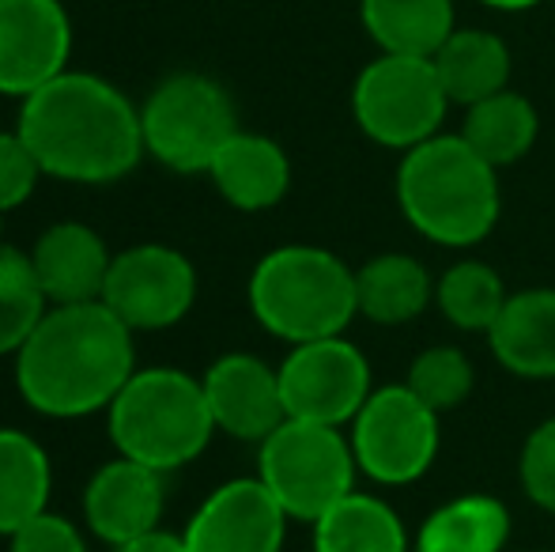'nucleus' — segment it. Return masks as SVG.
Listing matches in <instances>:
<instances>
[{"instance_id": "f257e3e1", "label": "nucleus", "mask_w": 555, "mask_h": 552, "mask_svg": "<svg viewBox=\"0 0 555 552\" xmlns=\"http://www.w3.org/2000/svg\"><path fill=\"white\" fill-rule=\"evenodd\" d=\"M15 133L27 140L42 175L103 185L125 178L144 155L140 111L95 73H61L23 99Z\"/></svg>"}, {"instance_id": "f03ea898", "label": "nucleus", "mask_w": 555, "mask_h": 552, "mask_svg": "<svg viewBox=\"0 0 555 552\" xmlns=\"http://www.w3.org/2000/svg\"><path fill=\"white\" fill-rule=\"evenodd\" d=\"M132 371V330L103 299L50 307L15 352L23 401L61 420L111 409Z\"/></svg>"}, {"instance_id": "7ed1b4c3", "label": "nucleus", "mask_w": 555, "mask_h": 552, "mask_svg": "<svg viewBox=\"0 0 555 552\" xmlns=\"http://www.w3.org/2000/svg\"><path fill=\"white\" fill-rule=\"evenodd\" d=\"M397 205L427 243L465 251L499 223V170L461 133H435L409 147L397 167Z\"/></svg>"}, {"instance_id": "20e7f679", "label": "nucleus", "mask_w": 555, "mask_h": 552, "mask_svg": "<svg viewBox=\"0 0 555 552\" xmlns=\"http://www.w3.org/2000/svg\"><path fill=\"white\" fill-rule=\"evenodd\" d=\"M249 310L287 345L340 337L359 314L356 273L325 246H276L249 277Z\"/></svg>"}, {"instance_id": "39448f33", "label": "nucleus", "mask_w": 555, "mask_h": 552, "mask_svg": "<svg viewBox=\"0 0 555 552\" xmlns=\"http://www.w3.org/2000/svg\"><path fill=\"white\" fill-rule=\"evenodd\" d=\"M216 432L205 383L175 368L132 371L111 401V439L121 458L159 473L190 465Z\"/></svg>"}, {"instance_id": "423d86ee", "label": "nucleus", "mask_w": 555, "mask_h": 552, "mask_svg": "<svg viewBox=\"0 0 555 552\" xmlns=\"http://www.w3.org/2000/svg\"><path fill=\"white\" fill-rule=\"evenodd\" d=\"M356 450L340 427L287 416L257 454V477L287 518L314 526L330 508L356 492Z\"/></svg>"}, {"instance_id": "0eeeda50", "label": "nucleus", "mask_w": 555, "mask_h": 552, "mask_svg": "<svg viewBox=\"0 0 555 552\" xmlns=\"http://www.w3.org/2000/svg\"><path fill=\"white\" fill-rule=\"evenodd\" d=\"M144 152L178 175H208L220 147L238 133L234 99L205 73H175L140 106Z\"/></svg>"}, {"instance_id": "6e6552de", "label": "nucleus", "mask_w": 555, "mask_h": 552, "mask_svg": "<svg viewBox=\"0 0 555 552\" xmlns=\"http://www.w3.org/2000/svg\"><path fill=\"white\" fill-rule=\"evenodd\" d=\"M439 73L431 57H409V53H378L351 84V114L366 140L393 152L424 144L442 133L446 111H450Z\"/></svg>"}, {"instance_id": "1a4fd4ad", "label": "nucleus", "mask_w": 555, "mask_h": 552, "mask_svg": "<svg viewBox=\"0 0 555 552\" xmlns=\"http://www.w3.org/2000/svg\"><path fill=\"white\" fill-rule=\"evenodd\" d=\"M351 450L359 473L389 488L420 480L439 458V413L416 398L409 386L371 390L351 420Z\"/></svg>"}, {"instance_id": "9d476101", "label": "nucleus", "mask_w": 555, "mask_h": 552, "mask_svg": "<svg viewBox=\"0 0 555 552\" xmlns=\"http://www.w3.org/2000/svg\"><path fill=\"white\" fill-rule=\"evenodd\" d=\"M276 371L292 420L340 427L351 424L363 401L371 398V363L344 337L292 345Z\"/></svg>"}, {"instance_id": "9b49d317", "label": "nucleus", "mask_w": 555, "mask_h": 552, "mask_svg": "<svg viewBox=\"0 0 555 552\" xmlns=\"http://www.w3.org/2000/svg\"><path fill=\"white\" fill-rule=\"evenodd\" d=\"M99 299L137 330H167L190 314L197 299V273L175 246L144 243L114 254Z\"/></svg>"}, {"instance_id": "f8f14e48", "label": "nucleus", "mask_w": 555, "mask_h": 552, "mask_svg": "<svg viewBox=\"0 0 555 552\" xmlns=\"http://www.w3.org/2000/svg\"><path fill=\"white\" fill-rule=\"evenodd\" d=\"M73 20L61 0H0V95L27 99L68 68Z\"/></svg>"}, {"instance_id": "ddd939ff", "label": "nucleus", "mask_w": 555, "mask_h": 552, "mask_svg": "<svg viewBox=\"0 0 555 552\" xmlns=\"http://www.w3.org/2000/svg\"><path fill=\"white\" fill-rule=\"evenodd\" d=\"M287 511L261 485V477L227 480L216 488L185 526L190 552H280Z\"/></svg>"}, {"instance_id": "4468645a", "label": "nucleus", "mask_w": 555, "mask_h": 552, "mask_svg": "<svg viewBox=\"0 0 555 552\" xmlns=\"http://www.w3.org/2000/svg\"><path fill=\"white\" fill-rule=\"evenodd\" d=\"M205 398L212 409L216 432L234 439L264 442L287 420L284 390H280V371L264 360L246 352L220 356L205 371Z\"/></svg>"}, {"instance_id": "2eb2a0df", "label": "nucleus", "mask_w": 555, "mask_h": 552, "mask_svg": "<svg viewBox=\"0 0 555 552\" xmlns=\"http://www.w3.org/2000/svg\"><path fill=\"white\" fill-rule=\"evenodd\" d=\"M83 518L111 545L155 530L163 518V473L132 458H114L83 492Z\"/></svg>"}, {"instance_id": "dca6fc26", "label": "nucleus", "mask_w": 555, "mask_h": 552, "mask_svg": "<svg viewBox=\"0 0 555 552\" xmlns=\"http://www.w3.org/2000/svg\"><path fill=\"white\" fill-rule=\"evenodd\" d=\"M114 254L88 223H53L42 231L30 251V269L42 284L50 307L65 303H91L103 295L106 273H111Z\"/></svg>"}, {"instance_id": "f3484780", "label": "nucleus", "mask_w": 555, "mask_h": 552, "mask_svg": "<svg viewBox=\"0 0 555 552\" xmlns=\"http://www.w3.org/2000/svg\"><path fill=\"white\" fill-rule=\"evenodd\" d=\"M208 178L216 182L227 205L242 208V213H264L284 201L287 185H292V163L272 137L238 129L212 159Z\"/></svg>"}, {"instance_id": "a211bd4d", "label": "nucleus", "mask_w": 555, "mask_h": 552, "mask_svg": "<svg viewBox=\"0 0 555 552\" xmlns=\"http://www.w3.org/2000/svg\"><path fill=\"white\" fill-rule=\"evenodd\" d=\"M488 341L511 375L555 378V287H526L511 295Z\"/></svg>"}, {"instance_id": "6ab92c4d", "label": "nucleus", "mask_w": 555, "mask_h": 552, "mask_svg": "<svg viewBox=\"0 0 555 552\" xmlns=\"http://www.w3.org/2000/svg\"><path fill=\"white\" fill-rule=\"evenodd\" d=\"M435 73H439L446 95L453 106H473L488 95L511 88V46L483 27H457L435 53Z\"/></svg>"}, {"instance_id": "aec40b11", "label": "nucleus", "mask_w": 555, "mask_h": 552, "mask_svg": "<svg viewBox=\"0 0 555 552\" xmlns=\"http://www.w3.org/2000/svg\"><path fill=\"white\" fill-rule=\"evenodd\" d=\"M359 23L378 53L435 57L457 30L453 0H359Z\"/></svg>"}, {"instance_id": "412c9836", "label": "nucleus", "mask_w": 555, "mask_h": 552, "mask_svg": "<svg viewBox=\"0 0 555 552\" xmlns=\"http://www.w3.org/2000/svg\"><path fill=\"white\" fill-rule=\"evenodd\" d=\"M511 541V511L503 500L465 492L439 503L412 538V552H503Z\"/></svg>"}, {"instance_id": "4be33fe9", "label": "nucleus", "mask_w": 555, "mask_h": 552, "mask_svg": "<svg viewBox=\"0 0 555 552\" xmlns=\"http://www.w3.org/2000/svg\"><path fill=\"white\" fill-rule=\"evenodd\" d=\"M435 299V280L424 261L409 254H378L363 269H356L359 314L378 325L416 322Z\"/></svg>"}, {"instance_id": "5701e85b", "label": "nucleus", "mask_w": 555, "mask_h": 552, "mask_svg": "<svg viewBox=\"0 0 555 552\" xmlns=\"http://www.w3.org/2000/svg\"><path fill=\"white\" fill-rule=\"evenodd\" d=\"M537 133H541L537 106L511 88L465 106V121H461V137L468 140V147L495 170L526 159L529 147L537 144Z\"/></svg>"}, {"instance_id": "b1692460", "label": "nucleus", "mask_w": 555, "mask_h": 552, "mask_svg": "<svg viewBox=\"0 0 555 552\" xmlns=\"http://www.w3.org/2000/svg\"><path fill=\"white\" fill-rule=\"evenodd\" d=\"M314 552H412V541L386 500L351 492L314 523Z\"/></svg>"}, {"instance_id": "393cba45", "label": "nucleus", "mask_w": 555, "mask_h": 552, "mask_svg": "<svg viewBox=\"0 0 555 552\" xmlns=\"http://www.w3.org/2000/svg\"><path fill=\"white\" fill-rule=\"evenodd\" d=\"M50 458L30 435L0 427V534H15L46 511L50 500Z\"/></svg>"}, {"instance_id": "a878e982", "label": "nucleus", "mask_w": 555, "mask_h": 552, "mask_svg": "<svg viewBox=\"0 0 555 552\" xmlns=\"http://www.w3.org/2000/svg\"><path fill=\"white\" fill-rule=\"evenodd\" d=\"M506 287L503 277L488 266V261H453L446 273L435 280V303H439L442 318L465 333H488L495 318L506 307Z\"/></svg>"}, {"instance_id": "bb28decb", "label": "nucleus", "mask_w": 555, "mask_h": 552, "mask_svg": "<svg viewBox=\"0 0 555 552\" xmlns=\"http://www.w3.org/2000/svg\"><path fill=\"white\" fill-rule=\"evenodd\" d=\"M46 310L50 299L30 269V254L0 243V356L20 352Z\"/></svg>"}, {"instance_id": "cd10ccee", "label": "nucleus", "mask_w": 555, "mask_h": 552, "mask_svg": "<svg viewBox=\"0 0 555 552\" xmlns=\"http://www.w3.org/2000/svg\"><path fill=\"white\" fill-rule=\"evenodd\" d=\"M473 383H476L473 363L453 345L424 348V352L412 360L409 378H404V386H409L424 406H431L439 416L465 406V398L473 394Z\"/></svg>"}, {"instance_id": "c85d7f7f", "label": "nucleus", "mask_w": 555, "mask_h": 552, "mask_svg": "<svg viewBox=\"0 0 555 552\" xmlns=\"http://www.w3.org/2000/svg\"><path fill=\"white\" fill-rule=\"evenodd\" d=\"M518 477L529 500L555 515V416L529 432L526 447H521Z\"/></svg>"}, {"instance_id": "c756f323", "label": "nucleus", "mask_w": 555, "mask_h": 552, "mask_svg": "<svg viewBox=\"0 0 555 552\" xmlns=\"http://www.w3.org/2000/svg\"><path fill=\"white\" fill-rule=\"evenodd\" d=\"M42 167L20 133H0V213L20 208L35 193Z\"/></svg>"}, {"instance_id": "7c9ffc66", "label": "nucleus", "mask_w": 555, "mask_h": 552, "mask_svg": "<svg viewBox=\"0 0 555 552\" xmlns=\"http://www.w3.org/2000/svg\"><path fill=\"white\" fill-rule=\"evenodd\" d=\"M8 545H12V552H88L83 534L65 515H50V511H42L15 534H8Z\"/></svg>"}, {"instance_id": "2f4dec72", "label": "nucleus", "mask_w": 555, "mask_h": 552, "mask_svg": "<svg viewBox=\"0 0 555 552\" xmlns=\"http://www.w3.org/2000/svg\"><path fill=\"white\" fill-rule=\"evenodd\" d=\"M117 552H190V549H185L182 534H170V530H159V526H155V530L117 545Z\"/></svg>"}, {"instance_id": "473e14b6", "label": "nucleus", "mask_w": 555, "mask_h": 552, "mask_svg": "<svg viewBox=\"0 0 555 552\" xmlns=\"http://www.w3.org/2000/svg\"><path fill=\"white\" fill-rule=\"evenodd\" d=\"M476 4L491 8V12H529V8L544 4V0H476Z\"/></svg>"}]
</instances>
